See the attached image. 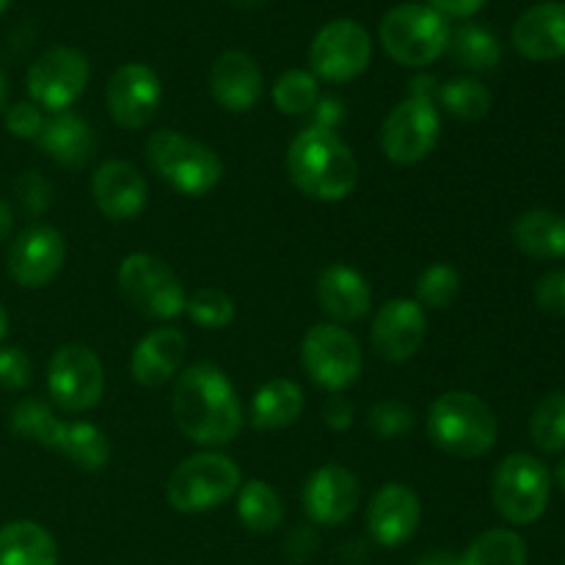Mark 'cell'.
Listing matches in <instances>:
<instances>
[{
	"mask_svg": "<svg viewBox=\"0 0 565 565\" xmlns=\"http://www.w3.org/2000/svg\"><path fill=\"white\" fill-rule=\"evenodd\" d=\"M171 414L177 428L202 447H224L243 428L241 401L224 370L210 362L191 364L177 375Z\"/></svg>",
	"mask_w": 565,
	"mask_h": 565,
	"instance_id": "cell-1",
	"label": "cell"
},
{
	"mask_svg": "<svg viewBox=\"0 0 565 565\" xmlns=\"http://www.w3.org/2000/svg\"><path fill=\"white\" fill-rule=\"evenodd\" d=\"M287 171L303 196L315 202H342L359 182V163L334 130L307 127L287 149Z\"/></svg>",
	"mask_w": 565,
	"mask_h": 565,
	"instance_id": "cell-2",
	"label": "cell"
},
{
	"mask_svg": "<svg viewBox=\"0 0 565 565\" xmlns=\"http://www.w3.org/2000/svg\"><path fill=\"white\" fill-rule=\"evenodd\" d=\"M497 430L494 412L472 392H445L428 408L430 441L463 461L486 456L497 445Z\"/></svg>",
	"mask_w": 565,
	"mask_h": 565,
	"instance_id": "cell-3",
	"label": "cell"
},
{
	"mask_svg": "<svg viewBox=\"0 0 565 565\" xmlns=\"http://www.w3.org/2000/svg\"><path fill=\"white\" fill-rule=\"evenodd\" d=\"M147 160L154 174L182 196H207L224 177L218 154L202 141L177 130H158L147 141Z\"/></svg>",
	"mask_w": 565,
	"mask_h": 565,
	"instance_id": "cell-4",
	"label": "cell"
},
{
	"mask_svg": "<svg viewBox=\"0 0 565 565\" xmlns=\"http://www.w3.org/2000/svg\"><path fill=\"white\" fill-rule=\"evenodd\" d=\"M381 44L386 55L403 66H428L447 53L450 22L436 9L423 3H403L386 11L381 20Z\"/></svg>",
	"mask_w": 565,
	"mask_h": 565,
	"instance_id": "cell-5",
	"label": "cell"
},
{
	"mask_svg": "<svg viewBox=\"0 0 565 565\" xmlns=\"http://www.w3.org/2000/svg\"><path fill=\"white\" fill-rule=\"evenodd\" d=\"M241 467L224 452H196L171 472L166 500L180 513H204L224 505L241 491Z\"/></svg>",
	"mask_w": 565,
	"mask_h": 565,
	"instance_id": "cell-6",
	"label": "cell"
},
{
	"mask_svg": "<svg viewBox=\"0 0 565 565\" xmlns=\"http://www.w3.org/2000/svg\"><path fill=\"white\" fill-rule=\"evenodd\" d=\"M552 494V475L530 452H513L497 467L491 500L497 513L511 524H533L544 516Z\"/></svg>",
	"mask_w": 565,
	"mask_h": 565,
	"instance_id": "cell-7",
	"label": "cell"
},
{
	"mask_svg": "<svg viewBox=\"0 0 565 565\" xmlns=\"http://www.w3.org/2000/svg\"><path fill=\"white\" fill-rule=\"evenodd\" d=\"M116 281L127 301L147 318L171 320L185 312V287L160 257H152L147 252L127 254L121 259Z\"/></svg>",
	"mask_w": 565,
	"mask_h": 565,
	"instance_id": "cell-8",
	"label": "cell"
},
{
	"mask_svg": "<svg viewBox=\"0 0 565 565\" xmlns=\"http://www.w3.org/2000/svg\"><path fill=\"white\" fill-rule=\"evenodd\" d=\"M301 364L320 390L340 395L362 375V348L340 323H318L303 334Z\"/></svg>",
	"mask_w": 565,
	"mask_h": 565,
	"instance_id": "cell-9",
	"label": "cell"
},
{
	"mask_svg": "<svg viewBox=\"0 0 565 565\" xmlns=\"http://www.w3.org/2000/svg\"><path fill=\"white\" fill-rule=\"evenodd\" d=\"M373 58L367 28L356 20H331L315 33L309 44L312 75L329 83H348L362 75Z\"/></svg>",
	"mask_w": 565,
	"mask_h": 565,
	"instance_id": "cell-10",
	"label": "cell"
},
{
	"mask_svg": "<svg viewBox=\"0 0 565 565\" xmlns=\"http://www.w3.org/2000/svg\"><path fill=\"white\" fill-rule=\"evenodd\" d=\"M88 58L75 47H50L28 70V94L39 108L64 114L88 86Z\"/></svg>",
	"mask_w": 565,
	"mask_h": 565,
	"instance_id": "cell-11",
	"label": "cell"
},
{
	"mask_svg": "<svg viewBox=\"0 0 565 565\" xmlns=\"http://www.w3.org/2000/svg\"><path fill=\"white\" fill-rule=\"evenodd\" d=\"M441 116L434 99L406 97L381 127V149L397 166H414L439 143Z\"/></svg>",
	"mask_w": 565,
	"mask_h": 565,
	"instance_id": "cell-12",
	"label": "cell"
},
{
	"mask_svg": "<svg viewBox=\"0 0 565 565\" xmlns=\"http://www.w3.org/2000/svg\"><path fill=\"white\" fill-rule=\"evenodd\" d=\"M47 390L55 406L81 414L97 406L105 392V370L86 345H61L47 367Z\"/></svg>",
	"mask_w": 565,
	"mask_h": 565,
	"instance_id": "cell-13",
	"label": "cell"
},
{
	"mask_svg": "<svg viewBox=\"0 0 565 565\" xmlns=\"http://www.w3.org/2000/svg\"><path fill=\"white\" fill-rule=\"evenodd\" d=\"M64 259V235L55 226L33 224L11 241L9 254H6V268L17 285L25 287V290H39L61 274Z\"/></svg>",
	"mask_w": 565,
	"mask_h": 565,
	"instance_id": "cell-14",
	"label": "cell"
},
{
	"mask_svg": "<svg viewBox=\"0 0 565 565\" xmlns=\"http://www.w3.org/2000/svg\"><path fill=\"white\" fill-rule=\"evenodd\" d=\"M105 99L116 125L125 130H141L158 114L163 86L147 64H125L110 75Z\"/></svg>",
	"mask_w": 565,
	"mask_h": 565,
	"instance_id": "cell-15",
	"label": "cell"
},
{
	"mask_svg": "<svg viewBox=\"0 0 565 565\" xmlns=\"http://www.w3.org/2000/svg\"><path fill=\"white\" fill-rule=\"evenodd\" d=\"M425 331H428L425 309L412 298H395L375 312L370 342L384 362H406L419 351Z\"/></svg>",
	"mask_w": 565,
	"mask_h": 565,
	"instance_id": "cell-16",
	"label": "cell"
},
{
	"mask_svg": "<svg viewBox=\"0 0 565 565\" xmlns=\"http://www.w3.org/2000/svg\"><path fill=\"white\" fill-rule=\"evenodd\" d=\"M359 497L362 489L356 475L340 463H329L309 475L301 491L303 511L320 527H340L342 522H348V516L356 511Z\"/></svg>",
	"mask_w": 565,
	"mask_h": 565,
	"instance_id": "cell-17",
	"label": "cell"
},
{
	"mask_svg": "<svg viewBox=\"0 0 565 565\" xmlns=\"http://www.w3.org/2000/svg\"><path fill=\"white\" fill-rule=\"evenodd\" d=\"M92 196L110 221H132L147 207V180L127 160H108L92 177Z\"/></svg>",
	"mask_w": 565,
	"mask_h": 565,
	"instance_id": "cell-18",
	"label": "cell"
},
{
	"mask_svg": "<svg viewBox=\"0 0 565 565\" xmlns=\"http://www.w3.org/2000/svg\"><path fill=\"white\" fill-rule=\"evenodd\" d=\"M419 516H423L419 497L408 486L390 483L375 491L373 502L367 508L370 535H373L375 544L395 550V546H403L406 541L414 539L419 527Z\"/></svg>",
	"mask_w": 565,
	"mask_h": 565,
	"instance_id": "cell-19",
	"label": "cell"
},
{
	"mask_svg": "<svg viewBox=\"0 0 565 565\" xmlns=\"http://www.w3.org/2000/svg\"><path fill=\"white\" fill-rule=\"evenodd\" d=\"M513 47L530 61H557L565 55V3L544 0L513 22Z\"/></svg>",
	"mask_w": 565,
	"mask_h": 565,
	"instance_id": "cell-20",
	"label": "cell"
},
{
	"mask_svg": "<svg viewBox=\"0 0 565 565\" xmlns=\"http://www.w3.org/2000/svg\"><path fill=\"white\" fill-rule=\"evenodd\" d=\"M210 94L230 114H246L263 97V70L243 50H226L210 70Z\"/></svg>",
	"mask_w": 565,
	"mask_h": 565,
	"instance_id": "cell-21",
	"label": "cell"
},
{
	"mask_svg": "<svg viewBox=\"0 0 565 565\" xmlns=\"http://www.w3.org/2000/svg\"><path fill=\"white\" fill-rule=\"evenodd\" d=\"M320 309L337 323H356L370 312L373 292L364 276L348 265H329L318 276Z\"/></svg>",
	"mask_w": 565,
	"mask_h": 565,
	"instance_id": "cell-22",
	"label": "cell"
},
{
	"mask_svg": "<svg viewBox=\"0 0 565 565\" xmlns=\"http://www.w3.org/2000/svg\"><path fill=\"white\" fill-rule=\"evenodd\" d=\"M188 342L185 334L177 329H154L143 337L130 356L132 379L141 386H163L180 373L185 359Z\"/></svg>",
	"mask_w": 565,
	"mask_h": 565,
	"instance_id": "cell-23",
	"label": "cell"
},
{
	"mask_svg": "<svg viewBox=\"0 0 565 565\" xmlns=\"http://www.w3.org/2000/svg\"><path fill=\"white\" fill-rule=\"evenodd\" d=\"M36 143L47 158L66 166V169H81L97 152V136H94L92 125L81 116L70 114V110L44 119Z\"/></svg>",
	"mask_w": 565,
	"mask_h": 565,
	"instance_id": "cell-24",
	"label": "cell"
},
{
	"mask_svg": "<svg viewBox=\"0 0 565 565\" xmlns=\"http://www.w3.org/2000/svg\"><path fill=\"white\" fill-rule=\"evenodd\" d=\"M513 243L522 254L539 263H555L565 257V215L552 210H527L511 230Z\"/></svg>",
	"mask_w": 565,
	"mask_h": 565,
	"instance_id": "cell-25",
	"label": "cell"
},
{
	"mask_svg": "<svg viewBox=\"0 0 565 565\" xmlns=\"http://www.w3.org/2000/svg\"><path fill=\"white\" fill-rule=\"evenodd\" d=\"M0 565H58V546L36 522H9L0 527Z\"/></svg>",
	"mask_w": 565,
	"mask_h": 565,
	"instance_id": "cell-26",
	"label": "cell"
},
{
	"mask_svg": "<svg viewBox=\"0 0 565 565\" xmlns=\"http://www.w3.org/2000/svg\"><path fill=\"white\" fill-rule=\"evenodd\" d=\"M303 412V392L296 381L274 379L257 390L252 401V425L259 430L290 428Z\"/></svg>",
	"mask_w": 565,
	"mask_h": 565,
	"instance_id": "cell-27",
	"label": "cell"
},
{
	"mask_svg": "<svg viewBox=\"0 0 565 565\" xmlns=\"http://www.w3.org/2000/svg\"><path fill=\"white\" fill-rule=\"evenodd\" d=\"M55 452L70 458L77 469L83 472H97V469L108 467L110 445L105 439L103 430L92 423H64L58 436H55Z\"/></svg>",
	"mask_w": 565,
	"mask_h": 565,
	"instance_id": "cell-28",
	"label": "cell"
},
{
	"mask_svg": "<svg viewBox=\"0 0 565 565\" xmlns=\"http://www.w3.org/2000/svg\"><path fill=\"white\" fill-rule=\"evenodd\" d=\"M447 53L458 66L469 72H489L502 58V47L494 33L483 25H475V22H467L450 33Z\"/></svg>",
	"mask_w": 565,
	"mask_h": 565,
	"instance_id": "cell-29",
	"label": "cell"
},
{
	"mask_svg": "<svg viewBox=\"0 0 565 565\" xmlns=\"http://www.w3.org/2000/svg\"><path fill=\"white\" fill-rule=\"evenodd\" d=\"M237 516L252 533H274L285 519V505L265 480H248L237 491Z\"/></svg>",
	"mask_w": 565,
	"mask_h": 565,
	"instance_id": "cell-30",
	"label": "cell"
},
{
	"mask_svg": "<svg viewBox=\"0 0 565 565\" xmlns=\"http://www.w3.org/2000/svg\"><path fill=\"white\" fill-rule=\"evenodd\" d=\"M461 565H527V544L513 530H489L469 544Z\"/></svg>",
	"mask_w": 565,
	"mask_h": 565,
	"instance_id": "cell-31",
	"label": "cell"
},
{
	"mask_svg": "<svg viewBox=\"0 0 565 565\" xmlns=\"http://www.w3.org/2000/svg\"><path fill=\"white\" fill-rule=\"evenodd\" d=\"M439 103L441 108L450 116L463 121H478L483 116H489L491 105H494V97H491L489 88L483 86L475 77H452L445 86H439Z\"/></svg>",
	"mask_w": 565,
	"mask_h": 565,
	"instance_id": "cell-32",
	"label": "cell"
},
{
	"mask_svg": "<svg viewBox=\"0 0 565 565\" xmlns=\"http://www.w3.org/2000/svg\"><path fill=\"white\" fill-rule=\"evenodd\" d=\"M61 425H64V419L55 417L53 408L44 401H36V397H25V401L17 403L9 417L11 434L28 441H39V445L50 447V450H53Z\"/></svg>",
	"mask_w": 565,
	"mask_h": 565,
	"instance_id": "cell-33",
	"label": "cell"
},
{
	"mask_svg": "<svg viewBox=\"0 0 565 565\" xmlns=\"http://www.w3.org/2000/svg\"><path fill=\"white\" fill-rule=\"evenodd\" d=\"M530 439L541 452L565 450V392H550L541 397L530 417Z\"/></svg>",
	"mask_w": 565,
	"mask_h": 565,
	"instance_id": "cell-34",
	"label": "cell"
},
{
	"mask_svg": "<svg viewBox=\"0 0 565 565\" xmlns=\"http://www.w3.org/2000/svg\"><path fill=\"white\" fill-rule=\"evenodd\" d=\"M274 105L287 116H303L312 114L315 105L320 103V86L318 77L312 72L303 70H290L274 83Z\"/></svg>",
	"mask_w": 565,
	"mask_h": 565,
	"instance_id": "cell-35",
	"label": "cell"
},
{
	"mask_svg": "<svg viewBox=\"0 0 565 565\" xmlns=\"http://www.w3.org/2000/svg\"><path fill=\"white\" fill-rule=\"evenodd\" d=\"M461 292V274L447 263H434L419 274L417 303L428 309H447Z\"/></svg>",
	"mask_w": 565,
	"mask_h": 565,
	"instance_id": "cell-36",
	"label": "cell"
},
{
	"mask_svg": "<svg viewBox=\"0 0 565 565\" xmlns=\"http://www.w3.org/2000/svg\"><path fill=\"white\" fill-rule=\"evenodd\" d=\"M185 312L188 318H191L193 323L202 326V329H226V326L235 320L237 309L235 301H232L224 290L202 287V290H196L188 298Z\"/></svg>",
	"mask_w": 565,
	"mask_h": 565,
	"instance_id": "cell-37",
	"label": "cell"
},
{
	"mask_svg": "<svg viewBox=\"0 0 565 565\" xmlns=\"http://www.w3.org/2000/svg\"><path fill=\"white\" fill-rule=\"evenodd\" d=\"M367 428L381 439H397L414 428V414L397 401H381L370 408Z\"/></svg>",
	"mask_w": 565,
	"mask_h": 565,
	"instance_id": "cell-38",
	"label": "cell"
},
{
	"mask_svg": "<svg viewBox=\"0 0 565 565\" xmlns=\"http://www.w3.org/2000/svg\"><path fill=\"white\" fill-rule=\"evenodd\" d=\"M31 359L22 348H0V386L9 392H22L31 384Z\"/></svg>",
	"mask_w": 565,
	"mask_h": 565,
	"instance_id": "cell-39",
	"label": "cell"
},
{
	"mask_svg": "<svg viewBox=\"0 0 565 565\" xmlns=\"http://www.w3.org/2000/svg\"><path fill=\"white\" fill-rule=\"evenodd\" d=\"M535 303L541 307V312L565 318V268L541 276L535 285Z\"/></svg>",
	"mask_w": 565,
	"mask_h": 565,
	"instance_id": "cell-40",
	"label": "cell"
},
{
	"mask_svg": "<svg viewBox=\"0 0 565 565\" xmlns=\"http://www.w3.org/2000/svg\"><path fill=\"white\" fill-rule=\"evenodd\" d=\"M44 127V116L36 103H17L6 110V130L17 138H33L36 141L39 132Z\"/></svg>",
	"mask_w": 565,
	"mask_h": 565,
	"instance_id": "cell-41",
	"label": "cell"
},
{
	"mask_svg": "<svg viewBox=\"0 0 565 565\" xmlns=\"http://www.w3.org/2000/svg\"><path fill=\"white\" fill-rule=\"evenodd\" d=\"M17 196H20L22 207H25L28 213L36 215L47 210L53 191H50V182L44 180V177H39L36 171H28V174H22L20 180H17Z\"/></svg>",
	"mask_w": 565,
	"mask_h": 565,
	"instance_id": "cell-42",
	"label": "cell"
},
{
	"mask_svg": "<svg viewBox=\"0 0 565 565\" xmlns=\"http://www.w3.org/2000/svg\"><path fill=\"white\" fill-rule=\"evenodd\" d=\"M323 419H326V425H329V428H334V430L351 428V425H353V406L348 403V397H342V392H340V395H331L329 401H326Z\"/></svg>",
	"mask_w": 565,
	"mask_h": 565,
	"instance_id": "cell-43",
	"label": "cell"
},
{
	"mask_svg": "<svg viewBox=\"0 0 565 565\" xmlns=\"http://www.w3.org/2000/svg\"><path fill=\"white\" fill-rule=\"evenodd\" d=\"M489 0H430V9L439 11L445 20H467V17L478 14Z\"/></svg>",
	"mask_w": 565,
	"mask_h": 565,
	"instance_id": "cell-44",
	"label": "cell"
},
{
	"mask_svg": "<svg viewBox=\"0 0 565 565\" xmlns=\"http://www.w3.org/2000/svg\"><path fill=\"white\" fill-rule=\"evenodd\" d=\"M11 226H14V213H11L9 204L0 199V243L11 235Z\"/></svg>",
	"mask_w": 565,
	"mask_h": 565,
	"instance_id": "cell-45",
	"label": "cell"
},
{
	"mask_svg": "<svg viewBox=\"0 0 565 565\" xmlns=\"http://www.w3.org/2000/svg\"><path fill=\"white\" fill-rule=\"evenodd\" d=\"M417 565H461V557L450 555V552H434V555H425Z\"/></svg>",
	"mask_w": 565,
	"mask_h": 565,
	"instance_id": "cell-46",
	"label": "cell"
},
{
	"mask_svg": "<svg viewBox=\"0 0 565 565\" xmlns=\"http://www.w3.org/2000/svg\"><path fill=\"white\" fill-rule=\"evenodd\" d=\"M296 539H307V541H312V539H315V533H312V530H296V533L290 535V541H287V552L296 550V546H292V544H296ZM301 550H303V561H307V557L312 555L315 544H301Z\"/></svg>",
	"mask_w": 565,
	"mask_h": 565,
	"instance_id": "cell-47",
	"label": "cell"
},
{
	"mask_svg": "<svg viewBox=\"0 0 565 565\" xmlns=\"http://www.w3.org/2000/svg\"><path fill=\"white\" fill-rule=\"evenodd\" d=\"M6 334H9V315H6L3 303H0V342L6 340Z\"/></svg>",
	"mask_w": 565,
	"mask_h": 565,
	"instance_id": "cell-48",
	"label": "cell"
},
{
	"mask_svg": "<svg viewBox=\"0 0 565 565\" xmlns=\"http://www.w3.org/2000/svg\"><path fill=\"white\" fill-rule=\"evenodd\" d=\"M6 97H9V88H6V75L3 70H0V110L6 108Z\"/></svg>",
	"mask_w": 565,
	"mask_h": 565,
	"instance_id": "cell-49",
	"label": "cell"
},
{
	"mask_svg": "<svg viewBox=\"0 0 565 565\" xmlns=\"http://www.w3.org/2000/svg\"><path fill=\"white\" fill-rule=\"evenodd\" d=\"M226 3L243 6V9H252V6H263V3H268V0H226Z\"/></svg>",
	"mask_w": 565,
	"mask_h": 565,
	"instance_id": "cell-50",
	"label": "cell"
},
{
	"mask_svg": "<svg viewBox=\"0 0 565 565\" xmlns=\"http://www.w3.org/2000/svg\"><path fill=\"white\" fill-rule=\"evenodd\" d=\"M555 478H557V486H561V489L565 491V458L561 463H557V472H555Z\"/></svg>",
	"mask_w": 565,
	"mask_h": 565,
	"instance_id": "cell-51",
	"label": "cell"
},
{
	"mask_svg": "<svg viewBox=\"0 0 565 565\" xmlns=\"http://www.w3.org/2000/svg\"><path fill=\"white\" fill-rule=\"evenodd\" d=\"M9 6H11V0H0V14H3V11L9 9Z\"/></svg>",
	"mask_w": 565,
	"mask_h": 565,
	"instance_id": "cell-52",
	"label": "cell"
}]
</instances>
